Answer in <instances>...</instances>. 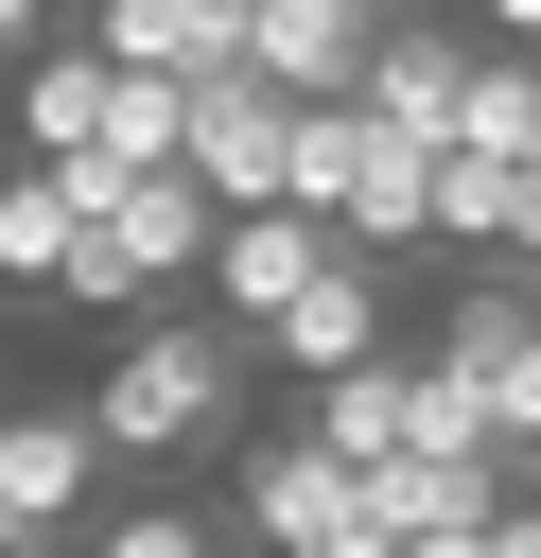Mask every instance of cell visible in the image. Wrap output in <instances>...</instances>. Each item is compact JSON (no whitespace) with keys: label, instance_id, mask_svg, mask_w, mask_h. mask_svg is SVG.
Returning <instances> with one entry per match:
<instances>
[{"label":"cell","instance_id":"obj_1","mask_svg":"<svg viewBox=\"0 0 541 558\" xmlns=\"http://www.w3.org/2000/svg\"><path fill=\"white\" fill-rule=\"evenodd\" d=\"M244 331L227 314H140V331H105V366H87V436H105V471H175V453H209L227 418H244Z\"/></svg>","mask_w":541,"mask_h":558},{"label":"cell","instance_id":"obj_2","mask_svg":"<svg viewBox=\"0 0 541 558\" xmlns=\"http://www.w3.org/2000/svg\"><path fill=\"white\" fill-rule=\"evenodd\" d=\"M436 366H454V384L489 401V436L524 453V436H541V279H524V262H471L454 314H436Z\"/></svg>","mask_w":541,"mask_h":558},{"label":"cell","instance_id":"obj_3","mask_svg":"<svg viewBox=\"0 0 541 558\" xmlns=\"http://www.w3.org/2000/svg\"><path fill=\"white\" fill-rule=\"evenodd\" d=\"M87 488H105V436H87V401H0V558H52V541H87Z\"/></svg>","mask_w":541,"mask_h":558},{"label":"cell","instance_id":"obj_4","mask_svg":"<svg viewBox=\"0 0 541 558\" xmlns=\"http://www.w3.org/2000/svg\"><path fill=\"white\" fill-rule=\"evenodd\" d=\"M175 174H192L209 209H279V192H297V105H279L262 70H209V87H192V140H175Z\"/></svg>","mask_w":541,"mask_h":558},{"label":"cell","instance_id":"obj_5","mask_svg":"<svg viewBox=\"0 0 541 558\" xmlns=\"http://www.w3.org/2000/svg\"><path fill=\"white\" fill-rule=\"evenodd\" d=\"M471 70H489V35H471V17H384V35H366V87H349V105H366L384 140H454Z\"/></svg>","mask_w":541,"mask_h":558},{"label":"cell","instance_id":"obj_6","mask_svg":"<svg viewBox=\"0 0 541 558\" xmlns=\"http://www.w3.org/2000/svg\"><path fill=\"white\" fill-rule=\"evenodd\" d=\"M332 262H349V244H332L314 209H227V227H209V314L262 349V331H279V296H297V279H332Z\"/></svg>","mask_w":541,"mask_h":558},{"label":"cell","instance_id":"obj_7","mask_svg":"<svg viewBox=\"0 0 541 558\" xmlns=\"http://www.w3.org/2000/svg\"><path fill=\"white\" fill-rule=\"evenodd\" d=\"M436 157H454V140H384V122H366V140H349V174H332V244H349V262L436 244Z\"/></svg>","mask_w":541,"mask_h":558},{"label":"cell","instance_id":"obj_8","mask_svg":"<svg viewBox=\"0 0 541 558\" xmlns=\"http://www.w3.org/2000/svg\"><path fill=\"white\" fill-rule=\"evenodd\" d=\"M366 35H384V0H262V17H244V70H262L279 105H349V87H366Z\"/></svg>","mask_w":541,"mask_h":558},{"label":"cell","instance_id":"obj_9","mask_svg":"<svg viewBox=\"0 0 541 558\" xmlns=\"http://www.w3.org/2000/svg\"><path fill=\"white\" fill-rule=\"evenodd\" d=\"M87 52L140 87H209V70H244V17L227 0H87Z\"/></svg>","mask_w":541,"mask_h":558},{"label":"cell","instance_id":"obj_10","mask_svg":"<svg viewBox=\"0 0 541 558\" xmlns=\"http://www.w3.org/2000/svg\"><path fill=\"white\" fill-rule=\"evenodd\" d=\"M366 349H401V331H384V262L297 279V296H279V331H262V366H297V384H349Z\"/></svg>","mask_w":541,"mask_h":558},{"label":"cell","instance_id":"obj_11","mask_svg":"<svg viewBox=\"0 0 541 558\" xmlns=\"http://www.w3.org/2000/svg\"><path fill=\"white\" fill-rule=\"evenodd\" d=\"M0 105H17V157H87V140H105V105H122V70H105L87 35H52L35 70H0Z\"/></svg>","mask_w":541,"mask_h":558},{"label":"cell","instance_id":"obj_12","mask_svg":"<svg viewBox=\"0 0 541 558\" xmlns=\"http://www.w3.org/2000/svg\"><path fill=\"white\" fill-rule=\"evenodd\" d=\"M436 244H454V262H524V244H541V174L454 140V157H436Z\"/></svg>","mask_w":541,"mask_h":558},{"label":"cell","instance_id":"obj_13","mask_svg":"<svg viewBox=\"0 0 541 558\" xmlns=\"http://www.w3.org/2000/svg\"><path fill=\"white\" fill-rule=\"evenodd\" d=\"M70 244H87L70 174H52V157H17V174H0V279H17V296H52V279H70Z\"/></svg>","mask_w":541,"mask_h":558},{"label":"cell","instance_id":"obj_14","mask_svg":"<svg viewBox=\"0 0 541 558\" xmlns=\"http://www.w3.org/2000/svg\"><path fill=\"white\" fill-rule=\"evenodd\" d=\"M454 140L541 174V52H489V70H471V105H454Z\"/></svg>","mask_w":541,"mask_h":558},{"label":"cell","instance_id":"obj_15","mask_svg":"<svg viewBox=\"0 0 541 558\" xmlns=\"http://www.w3.org/2000/svg\"><path fill=\"white\" fill-rule=\"evenodd\" d=\"M87 558H227V523H209V506H105Z\"/></svg>","mask_w":541,"mask_h":558},{"label":"cell","instance_id":"obj_16","mask_svg":"<svg viewBox=\"0 0 541 558\" xmlns=\"http://www.w3.org/2000/svg\"><path fill=\"white\" fill-rule=\"evenodd\" d=\"M52 17H70V0H0V70H35V52H52Z\"/></svg>","mask_w":541,"mask_h":558},{"label":"cell","instance_id":"obj_17","mask_svg":"<svg viewBox=\"0 0 541 558\" xmlns=\"http://www.w3.org/2000/svg\"><path fill=\"white\" fill-rule=\"evenodd\" d=\"M471 35L489 52H541V0H471Z\"/></svg>","mask_w":541,"mask_h":558},{"label":"cell","instance_id":"obj_18","mask_svg":"<svg viewBox=\"0 0 541 558\" xmlns=\"http://www.w3.org/2000/svg\"><path fill=\"white\" fill-rule=\"evenodd\" d=\"M489 558H541V506H524V488H506V523H489Z\"/></svg>","mask_w":541,"mask_h":558},{"label":"cell","instance_id":"obj_19","mask_svg":"<svg viewBox=\"0 0 541 558\" xmlns=\"http://www.w3.org/2000/svg\"><path fill=\"white\" fill-rule=\"evenodd\" d=\"M384 558H489V541H384Z\"/></svg>","mask_w":541,"mask_h":558},{"label":"cell","instance_id":"obj_20","mask_svg":"<svg viewBox=\"0 0 541 558\" xmlns=\"http://www.w3.org/2000/svg\"><path fill=\"white\" fill-rule=\"evenodd\" d=\"M506 471H524V506H541V436H524V453H506Z\"/></svg>","mask_w":541,"mask_h":558},{"label":"cell","instance_id":"obj_21","mask_svg":"<svg viewBox=\"0 0 541 558\" xmlns=\"http://www.w3.org/2000/svg\"><path fill=\"white\" fill-rule=\"evenodd\" d=\"M227 17H262V0H227Z\"/></svg>","mask_w":541,"mask_h":558},{"label":"cell","instance_id":"obj_22","mask_svg":"<svg viewBox=\"0 0 541 558\" xmlns=\"http://www.w3.org/2000/svg\"><path fill=\"white\" fill-rule=\"evenodd\" d=\"M524 279H541V244H524Z\"/></svg>","mask_w":541,"mask_h":558},{"label":"cell","instance_id":"obj_23","mask_svg":"<svg viewBox=\"0 0 541 558\" xmlns=\"http://www.w3.org/2000/svg\"><path fill=\"white\" fill-rule=\"evenodd\" d=\"M384 17H419V0H384Z\"/></svg>","mask_w":541,"mask_h":558}]
</instances>
